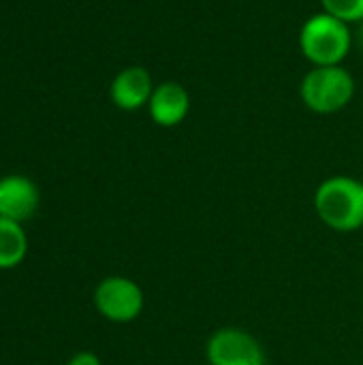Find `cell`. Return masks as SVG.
I'll return each instance as SVG.
<instances>
[{
    "mask_svg": "<svg viewBox=\"0 0 363 365\" xmlns=\"http://www.w3.org/2000/svg\"><path fill=\"white\" fill-rule=\"evenodd\" d=\"M315 210L323 225L338 233H353L363 227V182L349 175H334L319 184Z\"/></svg>",
    "mask_w": 363,
    "mask_h": 365,
    "instance_id": "6da1fadb",
    "label": "cell"
},
{
    "mask_svg": "<svg viewBox=\"0 0 363 365\" xmlns=\"http://www.w3.org/2000/svg\"><path fill=\"white\" fill-rule=\"evenodd\" d=\"M351 47L353 34L349 24L325 11L310 15L300 30V51L312 66L342 64Z\"/></svg>",
    "mask_w": 363,
    "mask_h": 365,
    "instance_id": "7a4b0ae2",
    "label": "cell"
},
{
    "mask_svg": "<svg viewBox=\"0 0 363 365\" xmlns=\"http://www.w3.org/2000/svg\"><path fill=\"white\" fill-rule=\"evenodd\" d=\"M355 96V79L342 66H312L300 83V98L306 109L319 115L342 111Z\"/></svg>",
    "mask_w": 363,
    "mask_h": 365,
    "instance_id": "3957f363",
    "label": "cell"
},
{
    "mask_svg": "<svg viewBox=\"0 0 363 365\" xmlns=\"http://www.w3.org/2000/svg\"><path fill=\"white\" fill-rule=\"evenodd\" d=\"M94 306L98 314L111 323H133L145 306L141 287L124 276H109L94 289Z\"/></svg>",
    "mask_w": 363,
    "mask_h": 365,
    "instance_id": "277c9868",
    "label": "cell"
},
{
    "mask_svg": "<svg viewBox=\"0 0 363 365\" xmlns=\"http://www.w3.org/2000/svg\"><path fill=\"white\" fill-rule=\"evenodd\" d=\"M205 357L210 365H265L259 342L237 327L214 331L205 344Z\"/></svg>",
    "mask_w": 363,
    "mask_h": 365,
    "instance_id": "5b68a950",
    "label": "cell"
},
{
    "mask_svg": "<svg viewBox=\"0 0 363 365\" xmlns=\"http://www.w3.org/2000/svg\"><path fill=\"white\" fill-rule=\"evenodd\" d=\"M148 113L156 126H180L190 113V92L180 81H160L148 103Z\"/></svg>",
    "mask_w": 363,
    "mask_h": 365,
    "instance_id": "8992f818",
    "label": "cell"
},
{
    "mask_svg": "<svg viewBox=\"0 0 363 365\" xmlns=\"http://www.w3.org/2000/svg\"><path fill=\"white\" fill-rule=\"evenodd\" d=\"M154 88L156 83L152 81L148 68L126 66L113 77L109 86V98L122 111H137L141 107H148Z\"/></svg>",
    "mask_w": 363,
    "mask_h": 365,
    "instance_id": "52a82bcc",
    "label": "cell"
},
{
    "mask_svg": "<svg viewBox=\"0 0 363 365\" xmlns=\"http://www.w3.org/2000/svg\"><path fill=\"white\" fill-rule=\"evenodd\" d=\"M39 207V188L24 175H6L0 180V218L24 222Z\"/></svg>",
    "mask_w": 363,
    "mask_h": 365,
    "instance_id": "ba28073f",
    "label": "cell"
},
{
    "mask_svg": "<svg viewBox=\"0 0 363 365\" xmlns=\"http://www.w3.org/2000/svg\"><path fill=\"white\" fill-rule=\"evenodd\" d=\"M28 255V235L21 222L0 218V269L17 267Z\"/></svg>",
    "mask_w": 363,
    "mask_h": 365,
    "instance_id": "9c48e42d",
    "label": "cell"
},
{
    "mask_svg": "<svg viewBox=\"0 0 363 365\" xmlns=\"http://www.w3.org/2000/svg\"><path fill=\"white\" fill-rule=\"evenodd\" d=\"M321 6L349 26L363 21V0H321Z\"/></svg>",
    "mask_w": 363,
    "mask_h": 365,
    "instance_id": "30bf717a",
    "label": "cell"
},
{
    "mask_svg": "<svg viewBox=\"0 0 363 365\" xmlns=\"http://www.w3.org/2000/svg\"><path fill=\"white\" fill-rule=\"evenodd\" d=\"M66 365H103V361H101L98 355L90 353V351H81V353L73 355Z\"/></svg>",
    "mask_w": 363,
    "mask_h": 365,
    "instance_id": "8fae6325",
    "label": "cell"
}]
</instances>
